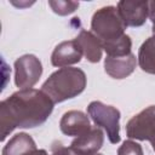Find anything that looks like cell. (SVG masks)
<instances>
[{
	"label": "cell",
	"instance_id": "cell-1",
	"mask_svg": "<svg viewBox=\"0 0 155 155\" xmlns=\"http://www.w3.org/2000/svg\"><path fill=\"white\" fill-rule=\"evenodd\" d=\"M54 103L42 91L19 90L0 103V140L16 128H34L42 125L53 111Z\"/></svg>",
	"mask_w": 155,
	"mask_h": 155
},
{
	"label": "cell",
	"instance_id": "cell-2",
	"mask_svg": "<svg viewBox=\"0 0 155 155\" xmlns=\"http://www.w3.org/2000/svg\"><path fill=\"white\" fill-rule=\"evenodd\" d=\"M86 84L87 78L84 70L80 68L65 67L53 71L42 84L41 90L56 104L78 97L84 92Z\"/></svg>",
	"mask_w": 155,
	"mask_h": 155
},
{
	"label": "cell",
	"instance_id": "cell-3",
	"mask_svg": "<svg viewBox=\"0 0 155 155\" xmlns=\"http://www.w3.org/2000/svg\"><path fill=\"white\" fill-rule=\"evenodd\" d=\"M126 24L124 23L117 7L104 6L97 10L91 19L92 33L101 40L102 44L110 42L125 35Z\"/></svg>",
	"mask_w": 155,
	"mask_h": 155
},
{
	"label": "cell",
	"instance_id": "cell-4",
	"mask_svg": "<svg viewBox=\"0 0 155 155\" xmlns=\"http://www.w3.org/2000/svg\"><path fill=\"white\" fill-rule=\"evenodd\" d=\"M87 114L97 127H102L111 144H117L120 137V117L121 113L113 105L104 104L99 101H93L87 107Z\"/></svg>",
	"mask_w": 155,
	"mask_h": 155
},
{
	"label": "cell",
	"instance_id": "cell-5",
	"mask_svg": "<svg viewBox=\"0 0 155 155\" xmlns=\"http://www.w3.org/2000/svg\"><path fill=\"white\" fill-rule=\"evenodd\" d=\"M125 130L130 139L149 140L151 144L155 140V105H149L132 116Z\"/></svg>",
	"mask_w": 155,
	"mask_h": 155
},
{
	"label": "cell",
	"instance_id": "cell-6",
	"mask_svg": "<svg viewBox=\"0 0 155 155\" xmlns=\"http://www.w3.org/2000/svg\"><path fill=\"white\" fill-rule=\"evenodd\" d=\"M42 75L41 61L34 54H23L15 61V84L19 90L31 88Z\"/></svg>",
	"mask_w": 155,
	"mask_h": 155
},
{
	"label": "cell",
	"instance_id": "cell-7",
	"mask_svg": "<svg viewBox=\"0 0 155 155\" xmlns=\"http://www.w3.org/2000/svg\"><path fill=\"white\" fill-rule=\"evenodd\" d=\"M116 7L126 27H142L149 17L148 1L121 0L117 2Z\"/></svg>",
	"mask_w": 155,
	"mask_h": 155
},
{
	"label": "cell",
	"instance_id": "cell-8",
	"mask_svg": "<svg viewBox=\"0 0 155 155\" xmlns=\"http://www.w3.org/2000/svg\"><path fill=\"white\" fill-rule=\"evenodd\" d=\"M104 143V133L97 127L92 126L86 133L75 137L70 144V149L76 155H94Z\"/></svg>",
	"mask_w": 155,
	"mask_h": 155
},
{
	"label": "cell",
	"instance_id": "cell-9",
	"mask_svg": "<svg viewBox=\"0 0 155 155\" xmlns=\"http://www.w3.org/2000/svg\"><path fill=\"white\" fill-rule=\"evenodd\" d=\"M82 52L75 40L62 41L58 44L52 54H51V64L57 68H65L71 64H76L81 61Z\"/></svg>",
	"mask_w": 155,
	"mask_h": 155
},
{
	"label": "cell",
	"instance_id": "cell-10",
	"mask_svg": "<svg viewBox=\"0 0 155 155\" xmlns=\"http://www.w3.org/2000/svg\"><path fill=\"white\" fill-rule=\"evenodd\" d=\"M88 116L81 110H69L63 114L59 121V128L63 134L79 137L91 128Z\"/></svg>",
	"mask_w": 155,
	"mask_h": 155
},
{
	"label": "cell",
	"instance_id": "cell-11",
	"mask_svg": "<svg viewBox=\"0 0 155 155\" xmlns=\"http://www.w3.org/2000/svg\"><path fill=\"white\" fill-rule=\"evenodd\" d=\"M137 65V58L133 53H130L124 57H109L104 59V70L113 79H125L130 76Z\"/></svg>",
	"mask_w": 155,
	"mask_h": 155
},
{
	"label": "cell",
	"instance_id": "cell-12",
	"mask_svg": "<svg viewBox=\"0 0 155 155\" xmlns=\"http://www.w3.org/2000/svg\"><path fill=\"white\" fill-rule=\"evenodd\" d=\"M74 40L76 41V44L81 48L82 56H85V58L88 62L98 63L101 61L102 52H103L102 42L92 31L81 29Z\"/></svg>",
	"mask_w": 155,
	"mask_h": 155
},
{
	"label": "cell",
	"instance_id": "cell-13",
	"mask_svg": "<svg viewBox=\"0 0 155 155\" xmlns=\"http://www.w3.org/2000/svg\"><path fill=\"white\" fill-rule=\"evenodd\" d=\"M38 148L31 138L25 132L16 133L2 148L1 155H34Z\"/></svg>",
	"mask_w": 155,
	"mask_h": 155
},
{
	"label": "cell",
	"instance_id": "cell-14",
	"mask_svg": "<svg viewBox=\"0 0 155 155\" xmlns=\"http://www.w3.org/2000/svg\"><path fill=\"white\" fill-rule=\"evenodd\" d=\"M138 64L140 69L148 74L155 75V38H148L139 47Z\"/></svg>",
	"mask_w": 155,
	"mask_h": 155
},
{
	"label": "cell",
	"instance_id": "cell-15",
	"mask_svg": "<svg viewBox=\"0 0 155 155\" xmlns=\"http://www.w3.org/2000/svg\"><path fill=\"white\" fill-rule=\"evenodd\" d=\"M102 47L109 57H124L132 53V40L127 34H125L117 40L102 44Z\"/></svg>",
	"mask_w": 155,
	"mask_h": 155
},
{
	"label": "cell",
	"instance_id": "cell-16",
	"mask_svg": "<svg viewBox=\"0 0 155 155\" xmlns=\"http://www.w3.org/2000/svg\"><path fill=\"white\" fill-rule=\"evenodd\" d=\"M48 5L52 8V11L59 16H68L79 7L78 1H67V0H56V1L50 0Z\"/></svg>",
	"mask_w": 155,
	"mask_h": 155
},
{
	"label": "cell",
	"instance_id": "cell-17",
	"mask_svg": "<svg viewBox=\"0 0 155 155\" xmlns=\"http://www.w3.org/2000/svg\"><path fill=\"white\" fill-rule=\"evenodd\" d=\"M117 155H144L143 148L139 143L132 139L125 140L117 149Z\"/></svg>",
	"mask_w": 155,
	"mask_h": 155
},
{
	"label": "cell",
	"instance_id": "cell-18",
	"mask_svg": "<svg viewBox=\"0 0 155 155\" xmlns=\"http://www.w3.org/2000/svg\"><path fill=\"white\" fill-rule=\"evenodd\" d=\"M50 155H76L70 147H64L62 143L59 142H54L51 147V154Z\"/></svg>",
	"mask_w": 155,
	"mask_h": 155
},
{
	"label": "cell",
	"instance_id": "cell-19",
	"mask_svg": "<svg viewBox=\"0 0 155 155\" xmlns=\"http://www.w3.org/2000/svg\"><path fill=\"white\" fill-rule=\"evenodd\" d=\"M148 5H149V18L154 23L155 22V0L148 1Z\"/></svg>",
	"mask_w": 155,
	"mask_h": 155
},
{
	"label": "cell",
	"instance_id": "cell-20",
	"mask_svg": "<svg viewBox=\"0 0 155 155\" xmlns=\"http://www.w3.org/2000/svg\"><path fill=\"white\" fill-rule=\"evenodd\" d=\"M34 155H50L45 149H38L36 150V153L34 154Z\"/></svg>",
	"mask_w": 155,
	"mask_h": 155
},
{
	"label": "cell",
	"instance_id": "cell-21",
	"mask_svg": "<svg viewBox=\"0 0 155 155\" xmlns=\"http://www.w3.org/2000/svg\"><path fill=\"white\" fill-rule=\"evenodd\" d=\"M151 31H153V36L155 38V22L153 23V28H151Z\"/></svg>",
	"mask_w": 155,
	"mask_h": 155
},
{
	"label": "cell",
	"instance_id": "cell-22",
	"mask_svg": "<svg viewBox=\"0 0 155 155\" xmlns=\"http://www.w3.org/2000/svg\"><path fill=\"white\" fill-rule=\"evenodd\" d=\"M151 147H153V149H154V151H155V140L151 143Z\"/></svg>",
	"mask_w": 155,
	"mask_h": 155
},
{
	"label": "cell",
	"instance_id": "cell-23",
	"mask_svg": "<svg viewBox=\"0 0 155 155\" xmlns=\"http://www.w3.org/2000/svg\"><path fill=\"white\" fill-rule=\"evenodd\" d=\"M94 155H103V154H98V153H97V154H94Z\"/></svg>",
	"mask_w": 155,
	"mask_h": 155
}]
</instances>
